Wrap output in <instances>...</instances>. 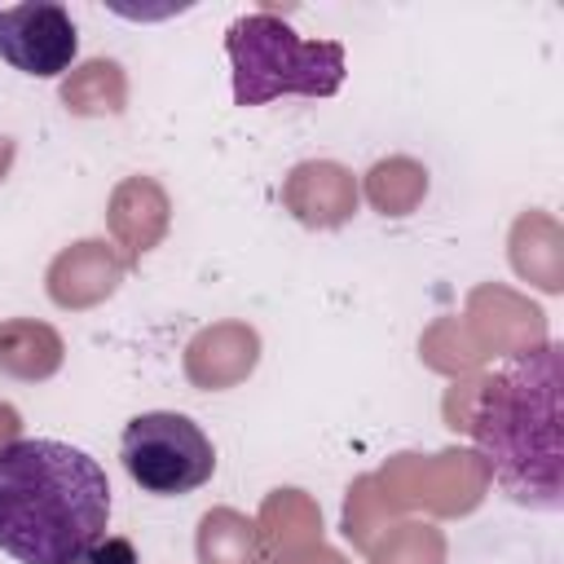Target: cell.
I'll return each mask as SVG.
<instances>
[{
    "label": "cell",
    "mask_w": 564,
    "mask_h": 564,
    "mask_svg": "<svg viewBox=\"0 0 564 564\" xmlns=\"http://www.w3.org/2000/svg\"><path fill=\"white\" fill-rule=\"evenodd\" d=\"M110 524L101 463L66 441L0 445V551L18 564H70Z\"/></svg>",
    "instance_id": "cell-1"
},
{
    "label": "cell",
    "mask_w": 564,
    "mask_h": 564,
    "mask_svg": "<svg viewBox=\"0 0 564 564\" xmlns=\"http://www.w3.org/2000/svg\"><path fill=\"white\" fill-rule=\"evenodd\" d=\"M471 436L494 480L524 507H560V361L555 344L485 379Z\"/></svg>",
    "instance_id": "cell-2"
},
{
    "label": "cell",
    "mask_w": 564,
    "mask_h": 564,
    "mask_svg": "<svg viewBox=\"0 0 564 564\" xmlns=\"http://www.w3.org/2000/svg\"><path fill=\"white\" fill-rule=\"evenodd\" d=\"M225 53L238 106H264L273 97H335L348 70L339 40H304L278 13L234 18Z\"/></svg>",
    "instance_id": "cell-3"
},
{
    "label": "cell",
    "mask_w": 564,
    "mask_h": 564,
    "mask_svg": "<svg viewBox=\"0 0 564 564\" xmlns=\"http://www.w3.org/2000/svg\"><path fill=\"white\" fill-rule=\"evenodd\" d=\"M119 458L132 485H141L154 498L194 494L216 471V445L189 414L176 410H150L128 419L119 436Z\"/></svg>",
    "instance_id": "cell-4"
},
{
    "label": "cell",
    "mask_w": 564,
    "mask_h": 564,
    "mask_svg": "<svg viewBox=\"0 0 564 564\" xmlns=\"http://www.w3.org/2000/svg\"><path fill=\"white\" fill-rule=\"evenodd\" d=\"M79 53V31L66 4L57 0H22L0 9V57L31 75V79H57L70 70Z\"/></svg>",
    "instance_id": "cell-5"
},
{
    "label": "cell",
    "mask_w": 564,
    "mask_h": 564,
    "mask_svg": "<svg viewBox=\"0 0 564 564\" xmlns=\"http://www.w3.org/2000/svg\"><path fill=\"white\" fill-rule=\"evenodd\" d=\"M70 564H141V555H137V546L128 542V538H97L88 551H79Z\"/></svg>",
    "instance_id": "cell-6"
}]
</instances>
